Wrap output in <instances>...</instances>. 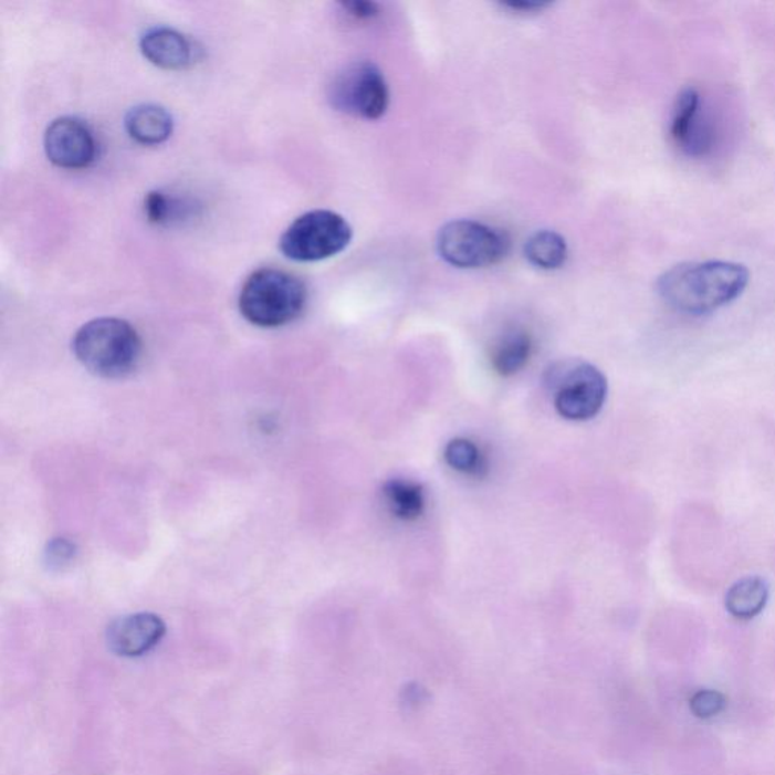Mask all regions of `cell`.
<instances>
[{
    "label": "cell",
    "mask_w": 775,
    "mask_h": 775,
    "mask_svg": "<svg viewBox=\"0 0 775 775\" xmlns=\"http://www.w3.org/2000/svg\"><path fill=\"white\" fill-rule=\"evenodd\" d=\"M748 282V270L737 262H683L658 279V293L678 313L704 315L735 302Z\"/></svg>",
    "instance_id": "obj_1"
},
{
    "label": "cell",
    "mask_w": 775,
    "mask_h": 775,
    "mask_svg": "<svg viewBox=\"0 0 775 775\" xmlns=\"http://www.w3.org/2000/svg\"><path fill=\"white\" fill-rule=\"evenodd\" d=\"M73 352L77 360L94 375L121 379L138 367L143 343L133 324L125 320H92L76 332Z\"/></svg>",
    "instance_id": "obj_2"
},
{
    "label": "cell",
    "mask_w": 775,
    "mask_h": 775,
    "mask_svg": "<svg viewBox=\"0 0 775 775\" xmlns=\"http://www.w3.org/2000/svg\"><path fill=\"white\" fill-rule=\"evenodd\" d=\"M307 290L301 279L284 270L261 269L250 274L238 306L248 322L260 327H281L301 317Z\"/></svg>",
    "instance_id": "obj_3"
},
{
    "label": "cell",
    "mask_w": 775,
    "mask_h": 775,
    "mask_svg": "<svg viewBox=\"0 0 775 775\" xmlns=\"http://www.w3.org/2000/svg\"><path fill=\"white\" fill-rule=\"evenodd\" d=\"M354 231L343 216L315 209L295 219L279 245L289 260L317 262L338 255L350 244Z\"/></svg>",
    "instance_id": "obj_4"
},
{
    "label": "cell",
    "mask_w": 775,
    "mask_h": 775,
    "mask_svg": "<svg viewBox=\"0 0 775 775\" xmlns=\"http://www.w3.org/2000/svg\"><path fill=\"white\" fill-rule=\"evenodd\" d=\"M547 385L561 417L590 420L601 411L608 397V380L597 367L584 360H564L548 370Z\"/></svg>",
    "instance_id": "obj_5"
},
{
    "label": "cell",
    "mask_w": 775,
    "mask_h": 775,
    "mask_svg": "<svg viewBox=\"0 0 775 775\" xmlns=\"http://www.w3.org/2000/svg\"><path fill=\"white\" fill-rule=\"evenodd\" d=\"M506 233L475 220H454L440 229L438 253L458 269H485L499 264L510 252Z\"/></svg>",
    "instance_id": "obj_6"
},
{
    "label": "cell",
    "mask_w": 775,
    "mask_h": 775,
    "mask_svg": "<svg viewBox=\"0 0 775 775\" xmlns=\"http://www.w3.org/2000/svg\"><path fill=\"white\" fill-rule=\"evenodd\" d=\"M336 109L364 121L384 117L389 106V88L384 73L370 61L348 65L331 85Z\"/></svg>",
    "instance_id": "obj_7"
},
{
    "label": "cell",
    "mask_w": 775,
    "mask_h": 775,
    "mask_svg": "<svg viewBox=\"0 0 775 775\" xmlns=\"http://www.w3.org/2000/svg\"><path fill=\"white\" fill-rule=\"evenodd\" d=\"M670 137L672 145L689 158L701 159L712 154L716 145V126L699 88H683L675 98Z\"/></svg>",
    "instance_id": "obj_8"
},
{
    "label": "cell",
    "mask_w": 775,
    "mask_h": 775,
    "mask_svg": "<svg viewBox=\"0 0 775 775\" xmlns=\"http://www.w3.org/2000/svg\"><path fill=\"white\" fill-rule=\"evenodd\" d=\"M44 150L49 161L69 170L92 166L97 158V139L92 128L76 117H60L48 126Z\"/></svg>",
    "instance_id": "obj_9"
},
{
    "label": "cell",
    "mask_w": 775,
    "mask_h": 775,
    "mask_svg": "<svg viewBox=\"0 0 775 775\" xmlns=\"http://www.w3.org/2000/svg\"><path fill=\"white\" fill-rule=\"evenodd\" d=\"M166 635V625L158 615L142 612L116 619L108 627L109 650L122 658H139L154 650Z\"/></svg>",
    "instance_id": "obj_10"
},
{
    "label": "cell",
    "mask_w": 775,
    "mask_h": 775,
    "mask_svg": "<svg viewBox=\"0 0 775 775\" xmlns=\"http://www.w3.org/2000/svg\"><path fill=\"white\" fill-rule=\"evenodd\" d=\"M139 49L146 60L157 67L182 70L196 60V48L188 36L167 27L151 28L139 39Z\"/></svg>",
    "instance_id": "obj_11"
},
{
    "label": "cell",
    "mask_w": 775,
    "mask_h": 775,
    "mask_svg": "<svg viewBox=\"0 0 775 775\" xmlns=\"http://www.w3.org/2000/svg\"><path fill=\"white\" fill-rule=\"evenodd\" d=\"M125 126L138 145L158 146L174 133V117L163 106L143 104L129 111Z\"/></svg>",
    "instance_id": "obj_12"
},
{
    "label": "cell",
    "mask_w": 775,
    "mask_h": 775,
    "mask_svg": "<svg viewBox=\"0 0 775 775\" xmlns=\"http://www.w3.org/2000/svg\"><path fill=\"white\" fill-rule=\"evenodd\" d=\"M533 350V339L527 331L514 327L504 332L492 346V368L500 376H514L526 367Z\"/></svg>",
    "instance_id": "obj_13"
},
{
    "label": "cell",
    "mask_w": 775,
    "mask_h": 775,
    "mask_svg": "<svg viewBox=\"0 0 775 775\" xmlns=\"http://www.w3.org/2000/svg\"><path fill=\"white\" fill-rule=\"evenodd\" d=\"M769 598V585L764 577L746 576L730 586L725 594V608L737 619H752L765 609Z\"/></svg>",
    "instance_id": "obj_14"
},
{
    "label": "cell",
    "mask_w": 775,
    "mask_h": 775,
    "mask_svg": "<svg viewBox=\"0 0 775 775\" xmlns=\"http://www.w3.org/2000/svg\"><path fill=\"white\" fill-rule=\"evenodd\" d=\"M385 503L396 519L413 521L426 510L425 490L420 483L408 479H391L383 488Z\"/></svg>",
    "instance_id": "obj_15"
},
{
    "label": "cell",
    "mask_w": 775,
    "mask_h": 775,
    "mask_svg": "<svg viewBox=\"0 0 775 775\" xmlns=\"http://www.w3.org/2000/svg\"><path fill=\"white\" fill-rule=\"evenodd\" d=\"M524 255L536 269L557 270L567 262L568 244L561 233L538 231L526 241Z\"/></svg>",
    "instance_id": "obj_16"
},
{
    "label": "cell",
    "mask_w": 775,
    "mask_h": 775,
    "mask_svg": "<svg viewBox=\"0 0 775 775\" xmlns=\"http://www.w3.org/2000/svg\"><path fill=\"white\" fill-rule=\"evenodd\" d=\"M446 462L462 474H481L485 470V458L473 441L457 438L446 446Z\"/></svg>",
    "instance_id": "obj_17"
},
{
    "label": "cell",
    "mask_w": 775,
    "mask_h": 775,
    "mask_svg": "<svg viewBox=\"0 0 775 775\" xmlns=\"http://www.w3.org/2000/svg\"><path fill=\"white\" fill-rule=\"evenodd\" d=\"M725 706H727V699L713 689H701L689 701L691 712L700 720H711V718L720 715Z\"/></svg>",
    "instance_id": "obj_18"
},
{
    "label": "cell",
    "mask_w": 775,
    "mask_h": 775,
    "mask_svg": "<svg viewBox=\"0 0 775 775\" xmlns=\"http://www.w3.org/2000/svg\"><path fill=\"white\" fill-rule=\"evenodd\" d=\"M179 203L174 197H168L161 191H150L145 199V212L150 223L164 224L170 221L178 212Z\"/></svg>",
    "instance_id": "obj_19"
},
{
    "label": "cell",
    "mask_w": 775,
    "mask_h": 775,
    "mask_svg": "<svg viewBox=\"0 0 775 775\" xmlns=\"http://www.w3.org/2000/svg\"><path fill=\"white\" fill-rule=\"evenodd\" d=\"M342 7L348 15L356 20H371L379 14V7L373 2H360V0H354V2H343Z\"/></svg>",
    "instance_id": "obj_20"
},
{
    "label": "cell",
    "mask_w": 775,
    "mask_h": 775,
    "mask_svg": "<svg viewBox=\"0 0 775 775\" xmlns=\"http://www.w3.org/2000/svg\"><path fill=\"white\" fill-rule=\"evenodd\" d=\"M48 556L51 565L61 567V565L67 564V562L72 559L73 545L65 540L55 541V543H52L51 547H49Z\"/></svg>",
    "instance_id": "obj_21"
},
{
    "label": "cell",
    "mask_w": 775,
    "mask_h": 775,
    "mask_svg": "<svg viewBox=\"0 0 775 775\" xmlns=\"http://www.w3.org/2000/svg\"><path fill=\"white\" fill-rule=\"evenodd\" d=\"M547 7H548V3H543V2H506V3H503V8H506V10H510L512 12H516V14H535V12L543 11Z\"/></svg>",
    "instance_id": "obj_22"
}]
</instances>
